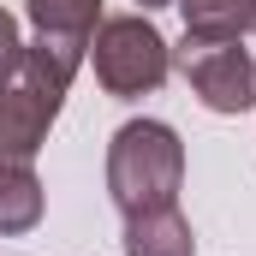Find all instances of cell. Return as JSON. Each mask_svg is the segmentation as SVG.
Here are the masks:
<instances>
[{
	"label": "cell",
	"mask_w": 256,
	"mask_h": 256,
	"mask_svg": "<svg viewBox=\"0 0 256 256\" xmlns=\"http://www.w3.org/2000/svg\"><path fill=\"white\" fill-rule=\"evenodd\" d=\"M78 66H84V54H66L42 36L30 48H18V60L0 72V161H30L42 149Z\"/></svg>",
	"instance_id": "cell-1"
},
{
	"label": "cell",
	"mask_w": 256,
	"mask_h": 256,
	"mask_svg": "<svg viewBox=\"0 0 256 256\" xmlns=\"http://www.w3.org/2000/svg\"><path fill=\"white\" fill-rule=\"evenodd\" d=\"M185 185V149L173 126L161 120H131L114 131V149H108V191L120 202V214H143V208H167L179 202Z\"/></svg>",
	"instance_id": "cell-2"
},
{
	"label": "cell",
	"mask_w": 256,
	"mask_h": 256,
	"mask_svg": "<svg viewBox=\"0 0 256 256\" xmlns=\"http://www.w3.org/2000/svg\"><path fill=\"white\" fill-rule=\"evenodd\" d=\"M90 60H96V78L108 96H149L167 84V66H173V48L161 42V30L149 18H108L96 36H90Z\"/></svg>",
	"instance_id": "cell-3"
},
{
	"label": "cell",
	"mask_w": 256,
	"mask_h": 256,
	"mask_svg": "<svg viewBox=\"0 0 256 256\" xmlns=\"http://www.w3.org/2000/svg\"><path fill=\"white\" fill-rule=\"evenodd\" d=\"M179 72L191 78L196 102L208 114H244V108H256V60L238 48V36H185Z\"/></svg>",
	"instance_id": "cell-4"
},
{
	"label": "cell",
	"mask_w": 256,
	"mask_h": 256,
	"mask_svg": "<svg viewBox=\"0 0 256 256\" xmlns=\"http://www.w3.org/2000/svg\"><path fill=\"white\" fill-rule=\"evenodd\" d=\"M191 220L179 214V202L167 208H143V214H126V256H191Z\"/></svg>",
	"instance_id": "cell-5"
},
{
	"label": "cell",
	"mask_w": 256,
	"mask_h": 256,
	"mask_svg": "<svg viewBox=\"0 0 256 256\" xmlns=\"http://www.w3.org/2000/svg\"><path fill=\"white\" fill-rule=\"evenodd\" d=\"M96 18H102V0H30L36 36L54 42V48H66V54H90Z\"/></svg>",
	"instance_id": "cell-6"
},
{
	"label": "cell",
	"mask_w": 256,
	"mask_h": 256,
	"mask_svg": "<svg viewBox=\"0 0 256 256\" xmlns=\"http://www.w3.org/2000/svg\"><path fill=\"white\" fill-rule=\"evenodd\" d=\"M36 220H42V185L30 161H0V238L30 232Z\"/></svg>",
	"instance_id": "cell-7"
},
{
	"label": "cell",
	"mask_w": 256,
	"mask_h": 256,
	"mask_svg": "<svg viewBox=\"0 0 256 256\" xmlns=\"http://www.w3.org/2000/svg\"><path fill=\"white\" fill-rule=\"evenodd\" d=\"M185 36H250L256 0H179Z\"/></svg>",
	"instance_id": "cell-8"
},
{
	"label": "cell",
	"mask_w": 256,
	"mask_h": 256,
	"mask_svg": "<svg viewBox=\"0 0 256 256\" xmlns=\"http://www.w3.org/2000/svg\"><path fill=\"white\" fill-rule=\"evenodd\" d=\"M18 48H24V42H18V24H12V12H0V72L18 60Z\"/></svg>",
	"instance_id": "cell-9"
},
{
	"label": "cell",
	"mask_w": 256,
	"mask_h": 256,
	"mask_svg": "<svg viewBox=\"0 0 256 256\" xmlns=\"http://www.w3.org/2000/svg\"><path fill=\"white\" fill-rule=\"evenodd\" d=\"M137 6H173V0H137Z\"/></svg>",
	"instance_id": "cell-10"
}]
</instances>
